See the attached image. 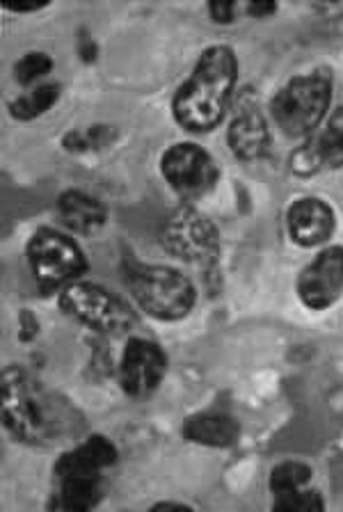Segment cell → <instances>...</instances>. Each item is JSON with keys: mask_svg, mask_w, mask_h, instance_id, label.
Returning <instances> with one entry per match:
<instances>
[{"mask_svg": "<svg viewBox=\"0 0 343 512\" xmlns=\"http://www.w3.org/2000/svg\"><path fill=\"white\" fill-rule=\"evenodd\" d=\"M245 12L257 16V19H266V16H273L277 12V5L275 3H252L245 7Z\"/></svg>", "mask_w": 343, "mask_h": 512, "instance_id": "25", "label": "cell"}, {"mask_svg": "<svg viewBox=\"0 0 343 512\" xmlns=\"http://www.w3.org/2000/svg\"><path fill=\"white\" fill-rule=\"evenodd\" d=\"M273 508L277 512H307V510H323L325 501L318 490H302L284 494V496H275Z\"/></svg>", "mask_w": 343, "mask_h": 512, "instance_id": "22", "label": "cell"}, {"mask_svg": "<svg viewBox=\"0 0 343 512\" xmlns=\"http://www.w3.org/2000/svg\"><path fill=\"white\" fill-rule=\"evenodd\" d=\"M161 172L170 188L188 202L209 195L220 179L215 158L195 142L172 144L161 158Z\"/></svg>", "mask_w": 343, "mask_h": 512, "instance_id": "8", "label": "cell"}, {"mask_svg": "<svg viewBox=\"0 0 343 512\" xmlns=\"http://www.w3.org/2000/svg\"><path fill=\"white\" fill-rule=\"evenodd\" d=\"M238 58L227 44L204 48L197 64L172 99V117L190 133H209L220 126L234 99Z\"/></svg>", "mask_w": 343, "mask_h": 512, "instance_id": "2", "label": "cell"}, {"mask_svg": "<svg viewBox=\"0 0 343 512\" xmlns=\"http://www.w3.org/2000/svg\"><path fill=\"white\" fill-rule=\"evenodd\" d=\"M332 87L327 67L293 76L270 101V115L279 131L289 138H309L330 110Z\"/></svg>", "mask_w": 343, "mask_h": 512, "instance_id": "4", "label": "cell"}, {"mask_svg": "<svg viewBox=\"0 0 343 512\" xmlns=\"http://www.w3.org/2000/svg\"><path fill=\"white\" fill-rule=\"evenodd\" d=\"M115 140L113 126H90V128H76V131L67 133L62 138V147L71 154H87V151L108 147Z\"/></svg>", "mask_w": 343, "mask_h": 512, "instance_id": "20", "label": "cell"}, {"mask_svg": "<svg viewBox=\"0 0 343 512\" xmlns=\"http://www.w3.org/2000/svg\"><path fill=\"white\" fill-rule=\"evenodd\" d=\"M51 71H53V58L49 53H42V51H30L26 55H21L12 67L14 80L23 87L33 85L35 80L44 78L46 74H51Z\"/></svg>", "mask_w": 343, "mask_h": 512, "instance_id": "21", "label": "cell"}, {"mask_svg": "<svg viewBox=\"0 0 343 512\" xmlns=\"http://www.w3.org/2000/svg\"><path fill=\"white\" fill-rule=\"evenodd\" d=\"M209 14L215 23L220 26H227V23L236 21L238 5L236 3H209Z\"/></svg>", "mask_w": 343, "mask_h": 512, "instance_id": "23", "label": "cell"}, {"mask_svg": "<svg viewBox=\"0 0 343 512\" xmlns=\"http://www.w3.org/2000/svg\"><path fill=\"white\" fill-rule=\"evenodd\" d=\"M311 480V467L305 462H282L270 471L268 487L275 496H284L307 487Z\"/></svg>", "mask_w": 343, "mask_h": 512, "instance_id": "19", "label": "cell"}, {"mask_svg": "<svg viewBox=\"0 0 343 512\" xmlns=\"http://www.w3.org/2000/svg\"><path fill=\"white\" fill-rule=\"evenodd\" d=\"M103 494H106V483L103 476H69L55 478V490L49 499L51 510H92L97 508Z\"/></svg>", "mask_w": 343, "mask_h": 512, "instance_id": "17", "label": "cell"}, {"mask_svg": "<svg viewBox=\"0 0 343 512\" xmlns=\"http://www.w3.org/2000/svg\"><path fill=\"white\" fill-rule=\"evenodd\" d=\"M295 291L307 309H330L343 293V245H330L318 252L316 259L302 268Z\"/></svg>", "mask_w": 343, "mask_h": 512, "instance_id": "10", "label": "cell"}, {"mask_svg": "<svg viewBox=\"0 0 343 512\" xmlns=\"http://www.w3.org/2000/svg\"><path fill=\"white\" fill-rule=\"evenodd\" d=\"M78 55H81L83 62H94L99 55V48H97V44H94L92 35L85 30L78 32Z\"/></svg>", "mask_w": 343, "mask_h": 512, "instance_id": "24", "label": "cell"}, {"mask_svg": "<svg viewBox=\"0 0 343 512\" xmlns=\"http://www.w3.org/2000/svg\"><path fill=\"white\" fill-rule=\"evenodd\" d=\"M46 5H26V7H21V5H14V7H7V12H14V14H30V12H39V10H44Z\"/></svg>", "mask_w": 343, "mask_h": 512, "instance_id": "26", "label": "cell"}, {"mask_svg": "<svg viewBox=\"0 0 343 512\" xmlns=\"http://www.w3.org/2000/svg\"><path fill=\"white\" fill-rule=\"evenodd\" d=\"M167 373V355L158 343L131 336L119 362V384L131 398H147L161 387Z\"/></svg>", "mask_w": 343, "mask_h": 512, "instance_id": "9", "label": "cell"}, {"mask_svg": "<svg viewBox=\"0 0 343 512\" xmlns=\"http://www.w3.org/2000/svg\"><path fill=\"white\" fill-rule=\"evenodd\" d=\"M117 446L103 435H90L81 439L71 451L62 453L53 467L55 478L69 476H101L103 469L117 462Z\"/></svg>", "mask_w": 343, "mask_h": 512, "instance_id": "13", "label": "cell"}, {"mask_svg": "<svg viewBox=\"0 0 343 512\" xmlns=\"http://www.w3.org/2000/svg\"><path fill=\"white\" fill-rule=\"evenodd\" d=\"M167 254L186 263L211 266L220 254L218 227L193 206H179L167 215L158 231Z\"/></svg>", "mask_w": 343, "mask_h": 512, "instance_id": "7", "label": "cell"}, {"mask_svg": "<svg viewBox=\"0 0 343 512\" xmlns=\"http://www.w3.org/2000/svg\"><path fill=\"white\" fill-rule=\"evenodd\" d=\"M165 508H174V510H190L188 506H183V503H177V501H161L156 503L154 510H165Z\"/></svg>", "mask_w": 343, "mask_h": 512, "instance_id": "27", "label": "cell"}, {"mask_svg": "<svg viewBox=\"0 0 343 512\" xmlns=\"http://www.w3.org/2000/svg\"><path fill=\"white\" fill-rule=\"evenodd\" d=\"M241 426L234 416L222 412H202L188 416L183 423V437L190 444L211 446V448H227L238 442Z\"/></svg>", "mask_w": 343, "mask_h": 512, "instance_id": "16", "label": "cell"}, {"mask_svg": "<svg viewBox=\"0 0 343 512\" xmlns=\"http://www.w3.org/2000/svg\"><path fill=\"white\" fill-rule=\"evenodd\" d=\"M289 165L298 176H314L343 167V106L332 110L327 122L309 135L307 144L293 151Z\"/></svg>", "mask_w": 343, "mask_h": 512, "instance_id": "11", "label": "cell"}, {"mask_svg": "<svg viewBox=\"0 0 343 512\" xmlns=\"http://www.w3.org/2000/svg\"><path fill=\"white\" fill-rule=\"evenodd\" d=\"M26 256L42 291L65 288L90 272V261L74 238L58 229L39 227L28 240Z\"/></svg>", "mask_w": 343, "mask_h": 512, "instance_id": "5", "label": "cell"}, {"mask_svg": "<svg viewBox=\"0 0 343 512\" xmlns=\"http://www.w3.org/2000/svg\"><path fill=\"white\" fill-rule=\"evenodd\" d=\"M126 291L147 316L156 320H181L193 311L197 291L190 279L170 266L126 261L122 266Z\"/></svg>", "mask_w": 343, "mask_h": 512, "instance_id": "3", "label": "cell"}, {"mask_svg": "<svg viewBox=\"0 0 343 512\" xmlns=\"http://www.w3.org/2000/svg\"><path fill=\"white\" fill-rule=\"evenodd\" d=\"M3 421L14 439L37 448L81 442L87 430L83 412L67 396L14 364L3 371Z\"/></svg>", "mask_w": 343, "mask_h": 512, "instance_id": "1", "label": "cell"}, {"mask_svg": "<svg viewBox=\"0 0 343 512\" xmlns=\"http://www.w3.org/2000/svg\"><path fill=\"white\" fill-rule=\"evenodd\" d=\"M55 211H58V218L65 227L83 236L97 234L108 222V208L83 190L62 192L55 202Z\"/></svg>", "mask_w": 343, "mask_h": 512, "instance_id": "15", "label": "cell"}, {"mask_svg": "<svg viewBox=\"0 0 343 512\" xmlns=\"http://www.w3.org/2000/svg\"><path fill=\"white\" fill-rule=\"evenodd\" d=\"M286 227H289V236L295 245L316 247L332 238L337 215L321 197H300L289 206Z\"/></svg>", "mask_w": 343, "mask_h": 512, "instance_id": "12", "label": "cell"}, {"mask_svg": "<svg viewBox=\"0 0 343 512\" xmlns=\"http://www.w3.org/2000/svg\"><path fill=\"white\" fill-rule=\"evenodd\" d=\"M62 87L58 83H44L37 85L33 92H26L17 96L10 103V115L19 122H30V119H37L39 115H44L46 110H51L55 103L60 99Z\"/></svg>", "mask_w": 343, "mask_h": 512, "instance_id": "18", "label": "cell"}, {"mask_svg": "<svg viewBox=\"0 0 343 512\" xmlns=\"http://www.w3.org/2000/svg\"><path fill=\"white\" fill-rule=\"evenodd\" d=\"M227 144L236 158L252 163L268 154L273 135L263 112L254 106L241 108L227 128Z\"/></svg>", "mask_w": 343, "mask_h": 512, "instance_id": "14", "label": "cell"}, {"mask_svg": "<svg viewBox=\"0 0 343 512\" xmlns=\"http://www.w3.org/2000/svg\"><path fill=\"white\" fill-rule=\"evenodd\" d=\"M60 307L78 323L106 336H124L138 325V316L122 298L108 288L81 279L62 288Z\"/></svg>", "mask_w": 343, "mask_h": 512, "instance_id": "6", "label": "cell"}]
</instances>
